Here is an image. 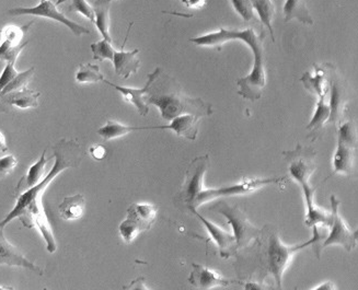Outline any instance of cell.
I'll return each mask as SVG.
<instances>
[{"label":"cell","instance_id":"cell-27","mask_svg":"<svg viewBox=\"0 0 358 290\" xmlns=\"http://www.w3.org/2000/svg\"><path fill=\"white\" fill-rule=\"evenodd\" d=\"M85 208L86 201L81 194L65 197L62 204L58 206L62 217L66 220L80 219L85 214Z\"/></svg>","mask_w":358,"mask_h":290},{"label":"cell","instance_id":"cell-43","mask_svg":"<svg viewBox=\"0 0 358 290\" xmlns=\"http://www.w3.org/2000/svg\"><path fill=\"white\" fill-rule=\"evenodd\" d=\"M334 285L331 282H327V283L321 284L318 287H315L313 289H334Z\"/></svg>","mask_w":358,"mask_h":290},{"label":"cell","instance_id":"cell-9","mask_svg":"<svg viewBox=\"0 0 358 290\" xmlns=\"http://www.w3.org/2000/svg\"><path fill=\"white\" fill-rule=\"evenodd\" d=\"M286 177H268V179H245L238 184L230 185V187H220V189H203L199 193L195 201V208L210 202V201L218 198V197H231L237 195L248 194L253 192L261 187L271 184H282Z\"/></svg>","mask_w":358,"mask_h":290},{"label":"cell","instance_id":"cell-29","mask_svg":"<svg viewBox=\"0 0 358 290\" xmlns=\"http://www.w3.org/2000/svg\"><path fill=\"white\" fill-rule=\"evenodd\" d=\"M250 1H251L252 7L257 10L261 22L270 31L273 42L275 43L274 31H273L272 28V20L273 17L275 15V7L273 5L272 0H250Z\"/></svg>","mask_w":358,"mask_h":290},{"label":"cell","instance_id":"cell-14","mask_svg":"<svg viewBox=\"0 0 358 290\" xmlns=\"http://www.w3.org/2000/svg\"><path fill=\"white\" fill-rule=\"evenodd\" d=\"M1 265L18 266V268H27L31 272H34L38 275H43L42 268L28 260L15 245H11L6 239L3 230H0V266Z\"/></svg>","mask_w":358,"mask_h":290},{"label":"cell","instance_id":"cell-41","mask_svg":"<svg viewBox=\"0 0 358 290\" xmlns=\"http://www.w3.org/2000/svg\"><path fill=\"white\" fill-rule=\"evenodd\" d=\"M182 3L189 9H201L206 3V0H182Z\"/></svg>","mask_w":358,"mask_h":290},{"label":"cell","instance_id":"cell-28","mask_svg":"<svg viewBox=\"0 0 358 290\" xmlns=\"http://www.w3.org/2000/svg\"><path fill=\"white\" fill-rule=\"evenodd\" d=\"M149 129H157V126H129V125H124L119 122L108 121L104 126L98 129V134L104 140H111V139L125 136L131 131H149Z\"/></svg>","mask_w":358,"mask_h":290},{"label":"cell","instance_id":"cell-42","mask_svg":"<svg viewBox=\"0 0 358 290\" xmlns=\"http://www.w3.org/2000/svg\"><path fill=\"white\" fill-rule=\"evenodd\" d=\"M8 150L7 143H6L5 136L3 133H0V154L6 152Z\"/></svg>","mask_w":358,"mask_h":290},{"label":"cell","instance_id":"cell-25","mask_svg":"<svg viewBox=\"0 0 358 290\" xmlns=\"http://www.w3.org/2000/svg\"><path fill=\"white\" fill-rule=\"evenodd\" d=\"M282 9L285 15V22L297 20L305 26H313L315 23L306 6V0H286Z\"/></svg>","mask_w":358,"mask_h":290},{"label":"cell","instance_id":"cell-38","mask_svg":"<svg viewBox=\"0 0 358 290\" xmlns=\"http://www.w3.org/2000/svg\"><path fill=\"white\" fill-rule=\"evenodd\" d=\"M18 71L15 68V64L7 63L5 69H3V73L0 75V94L3 92V89L10 84L11 81L13 80Z\"/></svg>","mask_w":358,"mask_h":290},{"label":"cell","instance_id":"cell-20","mask_svg":"<svg viewBox=\"0 0 358 290\" xmlns=\"http://www.w3.org/2000/svg\"><path fill=\"white\" fill-rule=\"evenodd\" d=\"M201 117L193 114H183L171 119L169 125H160L158 129H170L178 136L185 137L189 140H195L199 133V119Z\"/></svg>","mask_w":358,"mask_h":290},{"label":"cell","instance_id":"cell-34","mask_svg":"<svg viewBox=\"0 0 358 290\" xmlns=\"http://www.w3.org/2000/svg\"><path fill=\"white\" fill-rule=\"evenodd\" d=\"M336 127H338V139L357 147V134H356V126L354 122H344V123L338 124Z\"/></svg>","mask_w":358,"mask_h":290},{"label":"cell","instance_id":"cell-26","mask_svg":"<svg viewBox=\"0 0 358 290\" xmlns=\"http://www.w3.org/2000/svg\"><path fill=\"white\" fill-rule=\"evenodd\" d=\"M329 117H330V106L326 103V96H319L317 109H315L310 123L307 125L308 131H310V134L308 135V137H313V142L318 138L324 124L328 123Z\"/></svg>","mask_w":358,"mask_h":290},{"label":"cell","instance_id":"cell-15","mask_svg":"<svg viewBox=\"0 0 358 290\" xmlns=\"http://www.w3.org/2000/svg\"><path fill=\"white\" fill-rule=\"evenodd\" d=\"M192 272L189 274V283L199 289H210L215 287H228L231 280L222 277L217 273L213 272L203 265L193 263Z\"/></svg>","mask_w":358,"mask_h":290},{"label":"cell","instance_id":"cell-36","mask_svg":"<svg viewBox=\"0 0 358 290\" xmlns=\"http://www.w3.org/2000/svg\"><path fill=\"white\" fill-rule=\"evenodd\" d=\"M69 11L81 13L91 22H94V8L91 7L86 0H73V3L69 5Z\"/></svg>","mask_w":358,"mask_h":290},{"label":"cell","instance_id":"cell-40","mask_svg":"<svg viewBox=\"0 0 358 290\" xmlns=\"http://www.w3.org/2000/svg\"><path fill=\"white\" fill-rule=\"evenodd\" d=\"M123 289H148L145 285V278L138 277L133 280L129 285L124 286Z\"/></svg>","mask_w":358,"mask_h":290},{"label":"cell","instance_id":"cell-12","mask_svg":"<svg viewBox=\"0 0 358 290\" xmlns=\"http://www.w3.org/2000/svg\"><path fill=\"white\" fill-rule=\"evenodd\" d=\"M328 84L330 90V117L328 123L334 124L338 126L344 119L346 109H348V88L345 81L334 71L333 66L328 64Z\"/></svg>","mask_w":358,"mask_h":290},{"label":"cell","instance_id":"cell-24","mask_svg":"<svg viewBox=\"0 0 358 290\" xmlns=\"http://www.w3.org/2000/svg\"><path fill=\"white\" fill-rule=\"evenodd\" d=\"M115 0H94V24L99 32L101 33L104 40L112 42L111 34H110V8L111 3Z\"/></svg>","mask_w":358,"mask_h":290},{"label":"cell","instance_id":"cell-31","mask_svg":"<svg viewBox=\"0 0 358 290\" xmlns=\"http://www.w3.org/2000/svg\"><path fill=\"white\" fill-rule=\"evenodd\" d=\"M28 43L29 41L22 42V43H15V42L3 38L0 43V61L15 64L23 48H26Z\"/></svg>","mask_w":358,"mask_h":290},{"label":"cell","instance_id":"cell-17","mask_svg":"<svg viewBox=\"0 0 358 290\" xmlns=\"http://www.w3.org/2000/svg\"><path fill=\"white\" fill-rule=\"evenodd\" d=\"M356 149H357V147L338 139V148H336V154L333 157L334 170H333L330 177L338 173L345 174L348 177H351L354 169H355Z\"/></svg>","mask_w":358,"mask_h":290},{"label":"cell","instance_id":"cell-4","mask_svg":"<svg viewBox=\"0 0 358 290\" xmlns=\"http://www.w3.org/2000/svg\"><path fill=\"white\" fill-rule=\"evenodd\" d=\"M313 237L307 242L301 243V245H285L280 241L278 235H271L268 249V270L275 280L278 288L282 287V275H284V272L287 268L294 255L307 247L308 245L315 247L319 245L320 235H319L318 227L313 226Z\"/></svg>","mask_w":358,"mask_h":290},{"label":"cell","instance_id":"cell-3","mask_svg":"<svg viewBox=\"0 0 358 290\" xmlns=\"http://www.w3.org/2000/svg\"><path fill=\"white\" fill-rule=\"evenodd\" d=\"M147 104L157 106L159 109L162 119L164 121H171L177 116L183 114H193V115L203 117L213 114L212 104L207 103L201 98H191L180 92L179 90L171 92H162V91H152L150 88Z\"/></svg>","mask_w":358,"mask_h":290},{"label":"cell","instance_id":"cell-23","mask_svg":"<svg viewBox=\"0 0 358 290\" xmlns=\"http://www.w3.org/2000/svg\"><path fill=\"white\" fill-rule=\"evenodd\" d=\"M53 158V157H52ZM52 158H46V149L44 150L40 159L36 164L31 166L28 173L19 181L18 185L15 187V194L26 192L27 189L38 184L45 177L46 164L51 161Z\"/></svg>","mask_w":358,"mask_h":290},{"label":"cell","instance_id":"cell-5","mask_svg":"<svg viewBox=\"0 0 358 290\" xmlns=\"http://www.w3.org/2000/svg\"><path fill=\"white\" fill-rule=\"evenodd\" d=\"M158 207L152 204H131L127 208V218L119 227L120 235L125 243H131L141 232L150 229L156 220Z\"/></svg>","mask_w":358,"mask_h":290},{"label":"cell","instance_id":"cell-32","mask_svg":"<svg viewBox=\"0 0 358 290\" xmlns=\"http://www.w3.org/2000/svg\"><path fill=\"white\" fill-rule=\"evenodd\" d=\"M91 51L94 54V59L96 61H111L113 59L114 50L112 46V42L109 41L101 40L96 43L91 44Z\"/></svg>","mask_w":358,"mask_h":290},{"label":"cell","instance_id":"cell-44","mask_svg":"<svg viewBox=\"0 0 358 290\" xmlns=\"http://www.w3.org/2000/svg\"><path fill=\"white\" fill-rule=\"evenodd\" d=\"M64 1H65V0H59V1H58V3H57V5H59V3H64Z\"/></svg>","mask_w":358,"mask_h":290},{"label":"cell","instance_id":"cell-10","mask_svg":"<svg viewBox=\"0 0 358 290\" xmlns=\"http://www.w3.org/2000/svg\"><path fill=\"white\" fill-rule=\"evenodd\" d=\"M331 201V216L332 222L330 225V235L327 238L326 241L321 245V247H330V245H338L343 247L348 252H352L357 245V231L352 230L348 227V224L344 222L343 218L341 217L338 208H340V201L336 196L332 195L330 197Z\"/></svg>","mask_w":358,"mask_h":290},{"label":"cell","instance_id":"cell-2","mask_svg":"<svg viewBox=\"0 0 358 290\" xmlns=\"http://www.w3.org/2000/svg\"><path fill=\"white\" fill-rule=\"evenodd\" d=\"M264 38L265 32L262 30L251 28L245 30H226L220 28L217 32L208 33L205 36L189 38V42L197 46H217L226 43L228 41H243L249 46L255 56V65L252 71L238 79L237 86L239 88L237 94L241 98L249 101H257L262 98L263 90L266 85V73L264 66Z\"/></svg>","mask_w":358,"mask_h":290},{"label":"cell","instance_id":"cell-16","mask_svg":"<svg viewBox=\"0 0 358 290\" xmlns=\"http://www.w3.org/2000/svg\"><path fill=\"white\" fill-rule=\"evenodd\" d=\"M303 189V196H305L306 206H307V214H306L305 225L307 227L313 228V226L321 225L330 227L332 222L331 214L324 212L319 208L315 203V187H310L309 183L301 185Z\"/></svg>","mask_w":358,"mask_h":290},{"label":"cell","instance_id":"cell-7","mask_svg":"<svg viewBox=\"0 0 358 290\" xmlns=\"http://www.w3.org/2000/svg\"><path fill=\"white\" fill-rule=\"evenodd\" d=\"M215 210L224 216L228 224L231 225L237 249L248 247L253 240L260 235L261 230L251 225L245 212H241L238 207L230 206L227 203L222 202L215 206Z\"/></svg>","mask_w":358,"mask_h":290},{"label":"cell","instance_id":"cell-11","mask_svg":"<svg viewBox=\"0 0 358 290\" xmlns=\"http://www.w3.org/2000/svg\"><path fill=\"white\" fill-rule=\"evenodd\" d=\"M8 13L11 15H34V17L57 21V22L67 27L76 36H87L90 33L88 29L81 26L76 21L67 18L63 13L58 10L55 3L51 0H41V3L36 7L13 8V9L8 11Z\"/></svg>","mask_w":358,"mask_h":290},{"label":"cell","instance_id":"cell-33","mask_svg":"<svg viewBox=\"0 0 358 290\" xmlns=\"http://www.w3.org/2000/svg\"><path fill=\"white\" fill-rule=\"evenodd\" d=\"M34 73H36V68H34V67L28 69V71H23V73H19L18 75L13 78V80L11 81L10 84L8 85V86L3 89L0 96H5V94H10V92H13V91L26 88L27 85L30 82L31 79L34 76Z\"/></svg>","mask_w":358,"mask_h":290},{"label":"cell","instance_id":"cell-35","mask_svg":"<svg viewBox=\"0 0 358 290\" xmlns=\"http://www.w3.org/2000/svg\"><path fill=\"white\" fill-rule=\"evenodd\" d=\"M232 6L235 8L236 13L243 19L245 22L253 20L255 18V13H253V7L250 0H230Z\"/></svg>","mask_w":358,"mask_h":290},{"label":"cell","instance_id":"cell-13","mask_svg":"<svg viewBox=\"0 0 358 290\" xmlns=\"http://www.w3.org/2000/svg\"><path fill=\"white\" fill-rule=\"evenodd\" d=\"M162 73V69L160 67L155 69L152 73H148V76H147L148 77V80H147L146 85L141 89L117 86V85L110 82V81L106 80V79H104V82L106 85H109L112 88L115 89V90L119 91L120 94L123 96V98L127 102L133 104L136 108L137 111H138L141 116H146L149 113V106L146 102V94H149L152 85L160 78Z\"/></svg>","mask_w":358,"mask_h":290},{"label":"cell","instance_id":"cell-18","mask_svg":"<svg viewBox=\"0 0 358 290\" xmlns=\"http://www.w3.org/2000/svg\"><path fill=\"white\" fill-rule=\"evenodd\" d=\"M189 210L192 212V214H194L195 216L199 218V222H202L203 225L205 226V228H206L212 239L214 240L216 245H218V249H220V255H222V258H230L232 247L236 245L234 235H231L229 232L224 231V230L215 225V224H213L210 220H207L206 218L203 217L202 215L199 214L195 208H191V210Z\"/></svg>","mask_w":358,"mask_h":290},{"label":"cell","instance_id":"cell-30","mask_svg":"<svg viewBox=\"0 0 358 290\" xmlns=\"http://www.w3.org/2000/svg\"><path fill=\"white\" fill-rule=\"evenodd\" d=\"M76 80L79 84H96L104 81V76L98 65L90 63L80 64L76 73Z\"/></svg>","mask_w":358,"mask_h":290},{"label":"cell","instance_id":"cell-22","mask_svg":"<svg viewBox=\"0 0 358 290\" xmlns=\"http://www.w3.org/2000/svg\"><path fill=\"white\" fill-rule=\"evenodd\" d=\"M301 81L307 90L317 94L318 98L326 96L329 90V88H326V84L328 82V64L313 66V71L303 73Z\"/></svg>","mask_w":358,"mask_h":290},{"label":"cell","instance_id":"cell-8","mask_svg":"<svg viewBox=\"0 0 358 290\" xmlns=\"http://www.w3.org/2000/svg\"><path fill=\"white\" fill-rule=\"evenodd\" d=\"M282 154L287 161L290 177H293L299 185L309 183L311 175L317 169V164H315L317 152L315 149L298 144L294 150L282 152Z\"/></svg>","mask_w":358,"mask_h":290},{"label":"cell","instance_id":"cell-19","mask_svg":"<svg viewBox=\"0 0 358 290\" xmlns=\"http://www.w3.org/2000/svg\"><path fill=\"white\" fill-rule=\"evenodd\" d=\"M40 96L41 92L31 90L27 87L20 90L13 91L10 94L0 96V111H6L7 106H15L23 110L38 108Z\"/></svg>","mask_w":358,"mask_h":290},{"label":"cell","instance_id":"cell-21","mask_svg":"<svg viewBox=\"0 0 358 290\" xmlns=\"http://www.w3.org/2000/svg\"><path fill=\"white\" fill-rule=\"evenodd\" d=\"M138 53V48L131 52L124 51V44L122 46L121 52H114L112 63H113L114 71L117 76L129 79L131 75L138 71L139 66H141V61L137 58Z\"/></svg>","mask_w":358,"mask_h":290},{"label":"cell","instance_id":"cell-1","mask_svg":"<svg viewBox=\"0 0 358 290\" xmlns=\"http://www.w3.org/2000/svg\"><path fill=\"white\" fill-rule=\"evenodd\" d=\"M54 149V162L51 171L46 174L38 184L27 189L26 192L19 194L17 204L13 207L5 219L0 222V230L5 229L9 222L15 219H20L23 226L27 228L36 227L40 230L41 235L45 240L46 247L50 253H54L57 249L55 238L52 232L51 225L46 217L42 205V196L46 187L57 177L58 174L69 168H77L83 158V147L77 140L61 139Z\"/></svg>","mask_w":358,"mask_h":290},{"label":"cell","instance_id":"cell-37","mask_svg":"<svg viewBox=\"0 0 358 290\" xmlns=\"http://www.w3.org/2000/svg\"><path fill=\"white\" fill-rule=\"evenodd\" d=\"M17 164H18V160L13 154L1 157L0 158V180L7 177L8 174H10L17 167Z\"/></svg>","mask_w":358,"mask_h":290},{"label":"cell","instance_id":"cell-6","mask_svg":"<svg viewBox=\"0 0 358 290\" xmlns=\"http://www.w3.org/2000/svg\"><path fill=\"white\" fill-rule=\"evenodd\" d=\"M210 159L208 154L196 157L191 161L185 171V183L182 185L177 201L187 210L195 208V201L199 193L204 189L203 180H204L205 173L210 168Z\"/></svg>","mask_w":358,"mask_h":290},{"label":"cell","instance_id":"cell-39","mask_svg":"<svg viewBox=\"0 0 358 290\" xmlns=\"http://www.w3.org/2000/svg\"><path fill=\"white\" fill-rule=\"evenodd\" d=\"M89 152H90L91 157L94 158L96 161H102L106 157V148L102 145H92V146L89 148Z\"/></svg>","mask_w":358,"mask_h":290}]
</instances>
